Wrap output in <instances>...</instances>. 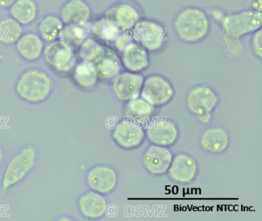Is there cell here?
<instances>
[{
	"label": "cell",
	"instance_id": "1",
	"mask_svg": "<svg viewBox=\"0 0 262 221\" xmlns=\"http://www.w3.org/2000/svg\"><path fill=\"white\" fill-rule=\"evenodd\" d=\"M174 28L178 37L184 42H199L208 36L211 23L206 12L195 6L184 8L176 15Z\"/></svg>",
	"mask_w": 262,
	"mask_h": 221
},
{
	"label": "cell",
	"instance_id": "2",
	"mask_svg": "<svg viewBox=\"0 0 262 221\" xmlns=\"http://www.w3.org/2000/svg\"><path fill=\"white\" fill-rule=\"evenodd\" d=\"M51 77L39 69H29L19 75L16 84L18 96L30 103L45 101L53 90Z\"/></svg>",
	"mask_w": 262,
	"mask_h": 221
},
{
	"label": "cell",
	"instance_id": "3",
	"mask_svg": "<svg viewBox=\"0 0 262 221\" xmlns=\"http://www.w3.org/2000/svg\"><path fill=\"white\" fill-rule=\"evenodd\" d=\"M261 12L255 9L228 14L222 21L224 33L237 38L261 29Z\"/></svg>",
	"mask_w": 262,
	"mask_h": 221
},
{
	"label": "cell",
	"instance_id": "4",
	"mask_svg": "<svg viewBox=\"0 0 262 221\" xmlns=\"http://www.w3.org/2000/svg\"><path fill=\"white\" fill-rule=\"evenodd\" d=\"M36 158V151L32 146L24 147L16 153L10 160L4 172V188L7 190L22 181L34 167Z\"/></svg>",
	"mask_w": 262,
	"mask_h": 221
},
{
	"label": "cell",
	"instance_id": "5",
	"mask_svg": "<svg viewBox=\"0 0 262 221\" xmlns=\"http://www.w3.org/2000/svg\"><path fill=\"white\" fill-rule=\"evenodd\" d=\"M133 29L135 42L149 52H157L162 49L166 40V29L152 20H139Z\"/></svg>",
	"mask_w": 262,
	"mask_h": 221
},
{
	"label": "cell",
	"instance_id": "6",
	"mask_svg": "<svg viewBox=\"0 0 262 221\" xmlns=\"http://www.w3.org/2000/svg\"><path fill=\"white\" fill-rule=\"evenodd\" d=\"M140 95L151 105L161 107L172 99L174 96V89L165 77L151 75L144 79Z\"/></svg>",
	"mask_w": 262,
	"mask_h": 221
},
{
	"label": "cell",
	"instance_id": "7",
	"mask_svg": "<svg viewBox=\"0 0 262 221\" xmlns=\"http://www.w3.org/2000/svg\"><path fill=\"white\" fill-rule=\"evenodd\" d=\"M145 125V137L151 144L169 147L178 141L179 127L171 120L166 118H155Z\"/></svg>",
	"mask_w": 262,
	"mask_h": 221
},
{
	"label": "cell",
	"instance_id": "8",
	"mask_svg": "<svg viewBox=\"0 0 262 221\" xmlns=\"http://www.w3.org/2000/svg\"><path fill=\"white\" fill-rule=\"evenodd\" d=\"M44 58L50 67L59 72H68L76 64L74 49L62 39L55 40L46 46Z\"/></svg>",
	"mask_w": 262,
	"mask_h": 221
},
{
	"label": "cell",
	"instance_id": "9",
	"mask_svg": "<svg viewBox=\"0 0 262 221\" xmlns=\"http://www.w3.org/2000/svg\"><path fill=\"white\" fill-rule=\"evenodd\" d=\"M112 136L121 148L133 150L143 144L145 138V129L143 126L125 118L113 129Z\"/></svg>",
	"mask_w": 262,
	"mask_h": 221
},
{
	"label": "cell",
	"instance_id": "10",
	"mask_svg": "<svg viewBox=\"0 0 262 221\" xmlns=\"http://www.w3.org/2000/svg\"><path fill=\"white\" fill-rule=\"evenodd\" d=\"M216 92L208 85H196L187 95V107L190 112L199 117L211 114L219 103Z\"/></svg>",
	"mask_w": 262,
	"mask_h": 221
},
{
	"label": "cell",
	"instance_id": "11",
	"mask_svg": "<svg viewBox=\"0 0 262 221\" xmlns=\"http://www.w3.org/2000/svg\"><path fill=\"white\" fill-rule=\"evenodd\" d=\"M140 74L131 72L118 73L112 81V90L116 98L121 101H130L139 98L144 82Z\"/></svg>",
	"mask_w": 262,
	"mask_h": 221
},
{
	"label": "cell",
	"instance_id": "12",
	"mask_svg": "<svg viewBox=\"0 0 262 221\" xmlns=\"http://www.w3.org/2000/svg\"><path fill=\"white\" fill-rule=\"evenodd\" d=\"M199 172V164L191 155L179 153L173 156L168 172V176L174 182L188 184L195 179Z\"/></svg>",
	"mask_w": 262,
	"mask_h": 221
},
{
	"label": "cell",
	"instance_id": "13",
	"mask_svg": "<svg viewBox=\"0 0 262 221\" xmlns=\"http://www.w3.org/2000/svg\"><path fill=\"white\" fill-rule=\"evenodd\" d=\"M172 158L173 153L169 149L151 144L144 152L142 161L148 173L161 176L168 172Z\"/></svg>",
	"mask_w": 262,
	"mask_h": 221
},
{
	"label": "cell",
	"instance_id": "14",
	"mask_svg": "<svg viewBox=\"0 0 262 221\" xmlns=\"http://www.w3.org/2000/svg\"><path fill=\"white\" fill-rule=\"evenodd\" d=\"M89 187L101 194H108L116 189L118 175L110 166L97 165L93 167L86 176Z\"/></svg>",
	"mask_w": 262,
	"mask_h": 221
},
{
	"label": "cell",
	"instance_id": "15",
	"mask_svg": "<svg viewBox=\"0 0 262 221\" xmlns=\"http://www.w3.org/2000/svg\"><path fill=\"white\" fill-rule=\"evenodd\" d=\"M105 18L114 23L121 32L130 31L139 21V11L133 5L121 3L115 5L105 12Z\"/></svg>",
	"mask_w": 262,
	"mask_h": 221
},
{
	"label": "cell",
	"instance_id": "16",
	"mask_svg": "<svg viewBox=\"0 0 262 221\" xmlns=\"http://www.w3.org/2000/svg\"><path fill=\"white\" fill-rule=\"evenodd\" d=\"M60 18L67 26H84L91 18V8L84 0H68L60 9Z\"/></svg>",
	"mask_w": 262,
	"mask_h": 221
},
{
	"label": "cell",
	"instance_id": "17",
	"mask_svg": "<svg viewBox=\"0 0 262 221\" xmlns=\"http://www.w3.org/2000/svg\"><path fill=\"white\" fill-rule=\"evenodd\" d=\"M90 62L94 67L98 76L105 79L114 78L121 69V59L116 52L105 46L102 52Z\"/></svg>",
	"mask_w": 262,
	"mask_h": 221
},
{
	"label": "cell",
	"instance_id": "18",
	"mask_svg": "<svg viewBox=\"0 0 262 221\" xmlns=\"http://www.w3.org/2000/svg\"><path fill=\"white\" fill-rule=\"evenodd\" d=\"M121 63L128 72L139 73L149 65V58L146 49L133 41L122 52Z\"/></svg>",
	"mask_w": 262,
	"mask_h": 221
},
{
	"label": "cell",
	"instance_id": "19",
	"mask_svg": "<svg viewBox=\"0 0 262 221\" xmlns=\"http://www.w3.org/2000/svg\"><path fill=\"white\" fill-rule=\"evenodd\" d=\"M79 211L87 219H97L102 217L106 213V199L98 192L91 190L86 192L79 197Z\"/></svg>",
	"mask_w": 262,
	"mask_h": 221
},
{
	"label": "cell",
	"instance_id": "20",
	"mask_svg": "<svg viewBox=\"0 0 262 221\" xmlns=\"http://www.w3.org/2000/svg\"><path fill=\"white\" fill-rule=\"evenodd\" d=\"M229 136L225 129L220 127L207 129L200 138L202 148L211 153H222L229 145Z\"/></svg>",
	"mask_w": 262,
	"mask_h": 221
},
{
	"label": "cell",
	"instance_id": "21",
	"mask_svg": "<svg viewBox=\"0 0 262 221\" xmlns=\"http://www.w3.org/2000/svg\"><path fill=\"white\" fill-rule=\"evenodd\" d=\"M16 43L18 53L26 61H37L43 52V41L34 32H28L21 35Z\"/></svg>",
	"mask_w": 262,
	"mask_h": 221
},
{
	"label": "cell",
	"instance_id": "22",
	"mask_svg": "<svg viewBox=\"0 0 262 221\" xmlns=\"http://www.w3.org/2000/svg\"><path fill=\"white\" fill-rule=\"evenodd\" d=\"M154 113L153 106L142 98H135L127 101L124 107L125 118L144 126L151 120Z\"/></svg>",
	"mask_w": 262,
	"mask_h": 221
},
{
	"label": "cell",
	"instance_id": "23",
	"mask_svg": "<svg viewBox=\"0 0 262 221\" xmlns=\"http://www.w3.org/2000/svg\"><path fill=\"white\" fill-rule=\"evenodd\" d=\"M39 13L35 0H16L10 7V14L21 26H29L36 19Z\"/></svg>",
	"mask_w": 262,
	"mask_h": 221
},
{
	"label": "cell",
	"instance_id": "24",
	"mask_svg": "<svg viewBox=\"0 0 262 221\" xmlns=\"http://www.w3.org/2000/svg\"><path fill=\"white\" fill-rule=\"evenodd\" d=\"M64 27V23L57 15H47L39 21L38 31L42 40L51 42L59 38Z\"/></svg>",
	"mask_w": 262,
	"mask_h": 221
},
{
	"label": "cell",
	"instance_id": "25",
	"mask_svg": "<svg viewBox=\"0 0 262 221\" xmlns=\"http://www.w3.org/2000/svg\"><path fill=\"white\" fill-rule=\"evenodd\" d=\"M22 26L12 17L0 20V42L5 45L16 43L22 35Z\"/></svg>",
	"mask_w": 262,
	"mask_h": 221
},
{
	"label": "cell",
	"instance_id": "26",
	"mask_svg": "<svg viewBox=\"0 0 262 221\" xmlns=\"http://www.w3.org/2000/svg\"><path fill=\"white\" fill-rule=\"evenodd\" d=\"M73 78L81 87L89 89L95 86L99 76L91 62L82 61L75 68Z\"/></svg>",
	"mask_w": 262,
	"mask_h": 221
},
{
	"label": "cell",
	"instance_id": "27",
	"mask_svg": "<svg viewBox=\"0 0 262 221\" xmlns=\"http://www.w3.org/2000/svg\"><path fill=\"white\" fill-rule=\"evenodd\" d=\"M92 31L98 38L106 41H115L121 33L119 28L105 17L94 23Z\"/></svg>",
	"mask_w": 262,
	"mask_h": 221
},
{
	"label": "cell",
	"instance_id": "28",
	"mask_svg": "<svg viewBox=\"0 0 262 221\" xmlns=\"http://www.w3.org/2000/svg\"><path fill=\"white\" fill-rule=\"evenodd\" d=\"M59 39L63 40L72 47H79L88 38V32L83 26H67L59 34Z\"/></svg>",
	"mask_w": 262,
	"mask_h": 221
},
{
	"label": "cell",
	"instance_id": "29",
	"mask_svg": "<svg viewBox=\"0 0 262 221\" xmlns=\"http://www.w3.org/2000/svg\"><path fill=\"white\" fill-rule=\"evenodd\" d=\"M80 46V50H79L80 58H82V61H93V58L97 56L104 48L103 46L99 44L94 38H86Z\"/></svg>",
	"mask_w": 262,
	"mask_h": 221
},
{
	"label": "cell",
	"instance_id": "30",
	"mask_svg": "<svg viewBox=\"0 0 262 221\" xmlns=\"http://www.w3.org/2000/svg\"><path fill=\"white\" fill-rule=\"evenodd\" d=\"M222 40L226 47L227 51L231 55L237 56L243 52L244 46L242 44L241 38L229 36L224 33L222 36Z\"/></svg>",
	"mask_w": 262,
	"mask_h": 221
},
{
	"label": "cell",
	"instance_id": "31",
	"mask_svg": "<svg viewBox=\"0 0 262 221\" xmlns=\"http://www.w3.org/2000/svg\"><path fill=\"white\" fill-rule=\"evenodd\" d=\"M133 41V34L129 31L121 32L118 38L115 40V46L116 49L122 52L128 45L131 44Z\"/></svg>",
	"mask_w": 262,
	"mask_h": 221
},
{
	"label": "cell",
	"instance_id": "32",
	"mask_svg": "<svg viewBox=\"0 0 262 221\" xmlns=\"http://www.w3.org/2000/svg\"><path fill=\"white\" fill-rule=\"evenodd\" d=\"M261 40L262 32L261 29H260L254 32L251 38V47H252L253 52L259 59H261L262 58Z\"/></svg>",
	"mask_w": 262,
	"mask_h": 221
},
{
	"label": "cell",
	"instance_id": "33",
	"mask_svg": "<svg viewBox=\"0 0 262 221\" xmlns=\"http://www.w3.org/2000/svg\"><path fill=\"white\" fill-rule=\"evenodd\" d=\"M16 0H0V8L7 9L10 8Z\"/></svg>",
	"mask_w": 262,
	"mask_h": 221
},
{
	"label": "cell",
	"instance_id": "34",
	"mask_svg": "<svg viewBox=\"0 0 262 221\" xmlns=\"http://www.w3.org/2000/svg\"><path fill=\"white\" fill-rule=\"evenodd\" d=\"M3 156H4V151H3L2 147L0 146V164H1L3 161Z\"/></svg>",
	"mask_w": 262,
	"mask_h": 221
},
{
	"label": "cell",
	"instance_id": "35",
	"mask_svg": "<svg viewBox=\"0 0 262 221\" xmlns=\"http://www.w3.org/2000/svg\"><path fill=\"white\" fill-rule=\"evenodd\" d=\"M65 219H67V220H69V219H70V218H69V217H62V218H60V219H59V220H65Z\"/></svg>",
	"mask_w": 262,
	"mask_h": 221
}]
</instances>
